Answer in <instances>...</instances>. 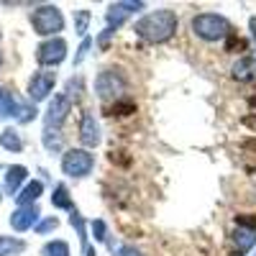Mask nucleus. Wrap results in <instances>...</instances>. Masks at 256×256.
Returning a JSON list of instances; mask_svg holds the SVG:
<instances>
[{"label": "nucleus", "instance_id": "obj_1", "mask_svg": "<svg viewBox=\"0 0 256 256\" xmlns=\"http://www.w3.org/2000/svg\"><path fill=\"white\" fill-rule=\"evenodd\" d=\"M134 31L144 41H148V44H164V41H169L177 31V13L169 10V8L146 13L141 20H136Z\"/></svg>", "mask_w": 256, "mask_h": 256}, {"label": "nucleus", "instance_id": "obj_2", "mask_svg": "<svg viewBox=\"0 0 256 256\" xmlns=\"http://www.w3.org/2000/svg\"><path fill=\"white\" fill-rule=\"evenodd\" d=\"M192 31L205 41H223L230 34V24L218 13H200L192 18Z\"/></svg>", "mask_w": 256, "mask_h": 256}, {"label": "nucleus", "instance_id": "obj_3", "mask_svg": "<svg viewBox=\"0 0 256 256\" xmlns=\"http://www.w3.org/2000/svg\"><path fill=\"white\" fill-rule=\"evenodd\" d=\"M31 26L38 36H52L64 28V16L56 6H41L31 13Z\"/></svg>", "mask_w": 256, "mask_h": 256}, {"label": "nucleus", "instance_id": "obj_4", "mask_svg": "<svg viewBox=\"0 0 256 256\" xmlns=\"http://www.w3.org/2000/svg\"><path fill=\"white\" fill-rule=\"evenodd\" d=\"M95 166V156L88 148H70L67 154L62 156V172L67 177H88Z\"/></svg>", "mask_w": 256, "mask_h": 256}, {"label": "nucleus", "instance_id": "obj_5", "mask_svg": "<svg viewBox=\"0 0 256 256\" xmlns=\"http://www.w3.org/2000/svg\"><path fill=\"white\" fill-rule=\"evenodd\" d=\"M126 90H128V82L116 70H102L95 80V92H98L100 100H113V98L118 100Z\"/></svg>", "mask_w": 256, "mask_h": 256}, {"label": "nucleus", "instance_id": "obj_6", "mask_svg": "<svg viewBox=\"0 0 256 256\" xmlns=\"http://www.w3.org/2000/svg\"><path fill=\"white\" fill-rule=\"evenodd\" d=\"M0 116L16 118V120H20V123H31V120L36 118V108L26 105L24 100H18L10 90L0 88Z\"/></svg>", "mask_w": 256, "mask_h": 256}, {"label": "nucleus", "instance_id": "obj_7", "mask_svg": "<svg viewBox=\"0 0 256 256\" xmlns=\"http://www.w3.org/2000/svg\"><path fill=\"white\" fill-rule=\"evenodd\" d=\"M64 56H67V41L59 38V36L44 41V44L36 49V59H38V64H46V67H56V64L64 62Z\"/></svg>", "mask_w": 256, "mask_h": 256}, {"label": "nucleus", "instance_id": "obj_8", "mask_svg": "<svg viewBox=\"0 0 256 256\" xmlns=\"http://www.w3.org/2000/svg\"><path fill=\"white\" fill-rule=\"evenodd\" d=\"M54 82H56V72H49V70H41L31 77L28 82V98L34 102H41V100H46L52 88H54Z\"/></svg>", "mask_w": 256, "mask_h": 256}, {"label": "nucleus", "instance_id": "obj_9", "mask_svg": "<svg viewBox=\"0 0 256 256\" xmlns=\"http://www.w3.org/2000/svg\"><path fill=\"white\" fill-rule=\"evenodd\" d=\"M70 108H72V100L67 95H56L49 102V110H46V118H44V128H54V131H59V126L67 120Z\"/></svg>", "mask_w": 256, "mask_h": 256}, {"label": "nucleus", "instance_id": "obj_10", "mask_svg": "<svg viewBox=\"0 0 256 256\" xmlns=\"http://www.w3.org/2000/svg\"><path fill=\"white\" fill-rule=\"evenodd\" d=\"M144 8V3H113L110 8H108V28L105 31H110V34H116L120 26H123V20L131 16V13H136V10H141Z\"/></svg>", "mask_w": 256, "mask_h": 256}, {"label": "nucleus", "instance_id": "obj_11", "mask_svg": "<svg viewBox=\"0 0 256 256\" xmlns=\"http://www.w3.org/2000/svg\"><path fill=\"white\" fill-rule=\"evenodd\" d=\"M80 141L88 148H95L100 144V126H98L95 116L88 110L82 113V120H80Z\"/></svg>", "mask_w": 256, "mask_h": 256}, {"label": "nucleus", "instance_id": "obj_12", "mask_svg": "<svg viewBox=\"0 0 256 256\" xmlns=\"http://www.w3.org/2000/svg\"><path fill=\"white\" fill-rule=\"evenodd\" d=\"M38 220V208L36 205H26V208H18L13 216H10V226L16 230H28L34 228Z\"/></svg>", "mask_w": 256, "mask_h": 256}, {"label": "nucleus", "instance_id": "obj_13", "mask_svg": "<svg viewBox=\"0 0 256 256\" xmlns=\"http://www.w3.org/2000/svg\"><path fill=\"white\" fill-rule=\"evenodd\" d=\"M233 244H236V256L246 254V251L256 244V226L238 223V228L233 230Z\"/></svg>", "mask_w": 256, "mask_h": 256}, {"label": "nucleus", "instance_id": "obj_14", "mask_svg": "<svg viewBox=\"0 0 256 256\" xmlns=\"http://www.w3.org/2000/svg\"><path fill=\"white\" fill-rule=\"evenodd\" d=\"M26 177H28V169L26 166H20V164L8 166V174H6V192H8V195H16L18 187L26 182Z\"/></svg>", "mask_w": 256, "mask_h": 256}, {"label": "nucleus", "instance_id": "obj_15", "mask_svg": "<svg viewBox=\"0 0 256 256\" xmlns=\"http://www.w3.org/2000/svg\"><path fill=\"white\" fill-rule=\"evenodd\" d=\"M233 80H238V82H251V80H256V62H254L251 56L238 59L236 64H233Z\"/></svg>", "mask_w": 256, "mask_h": 256}, {"label": "nucleus", "instance_id": "obj_16", "mask_svg": "<svg viewBox=\"0 0 256 256\" xmlns=\"http://www.w3.org/2000/svg\"><path fill=\"white\" fill-rule=\"evenodd\" d=\"M41 192H44V184H41L38 180L28 182L24 190H20V195H18V205L20 208H26V205H34L38 198H41Z\"/></svg>", "mask_w": 256, "mask_h": 256}, {"label": "nucleus", "instance_id": "obj_17", "mask_svg": "<svg viewBox=\"0 0 256 256\" xmlns=\"http://www.w3.org/2000/svg\"><path fill=\"white\" fill-rule=\"evenodd\" d=\"M52 205H54V208H62V210H74V205H72V198H70V190L64 187V184H56V187H54Z\"/></svg>", "mask_w": 256, "mask_h": 256}, {"label": "nucleus", "instance_id": "obj_18", "mask_svg": "<svg viewBox=\"0 0 256 256\" xmlns=\"http://www.w3.org/2000/svg\"><path fill=\"white\" fill-rule=\"evenodd\" d=\"M0 146L8 148V152H20V148H24V141H20L18 131H13V128H6V131L0 134Z\"/></svg>", "mask_w": 256, "mask_h": 256}, {"label": "nucleus", "instance_id": "obj_19", "mask_svg": "<svg viewBox=\"0 0 256 256\" xmlns=\"http://www.w3.org/2000/svg\"><path fill=\"white\" fill-rule=\"evenodd\" d=\"M26 248V244L20 238H10V236H0V256H13Z\"/></svg>", "mask_w": 256, "mask_h": 256}, {"label": "nucleus", "instance_id": "obj_20", "mask_svg": "<svg viewBox=\"0 0 256 256\" xmlns=\"http://www.w3.org/2000/svg\"><path fill=\"white\" fill-rule=\"evenodd\" d=\"M44 146L49 152H59L62 148V134L54 131V128H44Z\"/></svg>", "mask_w": 256, "mask_h": 256}, {"label": "nucleus", "instance_id": "obj_21", "mask_svg": "<svg viewBox=\"0 0 256 256\" xmlns=\"http://www.w3.org/2000/svg\"><path fill=\"white\" fill-rule=\"evenodd\" d=\"M44 256H70V246L64 241H49L44 246Z\"/></svg>", "mask_w": 256, "mask_h": 256}, {"label": "nucleus", "instance_id": "obj_22", "mask_svg": "<svg viewBox=\"0 0 256 256\" xmlns=\"http://www.w3.org/2000/svg\"><path fill=\"white\" fill-rule=\"evenodd\" d=\"M88 20H90V10H80V13H77V20H74L77 34H84V31H88Z\"/></svg>", "mask_w": 256, "mask_h": 256}, {"label": "nucleus", "instance_id": "obj_23", "mask_svg": "<svg viewBox=\"0 0 256 256\" xmlns=\"http://www.w3.org/2000/svg\"><path fill=\"white\" fill-rule=\"evenodd\" d=\"M56 226H59V220H56V218H46V220L36 223V233H49V230H54Z\"/></svg>", "mask_w": 256, "mask_h": 256}, {"label": "nucleus", "instance_id": "obj_24", "mask_svg": "<svg viewBox=\"0 0 256 256\" xmlns=\"http://www.w3.org/2000/svg\"><path fill=\"white\" fill-rule=\"evenodd\" d=\"M92 233L98 241H105V223L102 220H92Z\"/></svg>", "mask_w": 256, "mask_h": 256}, {"label": "nucleus", "instance_id": "obj_25", "mask_svg": "<svg viewBox=\"0 0 256 256\" xmlns=\"http://www.w3.org/2000/svg\"><path fill=\"white\" fill-rule=\"evenodd\" d=\"M88 49H90V38H84V41H82V46H80V54L74 56V64H80V62L84 59V54H88Z\"/></svg>", "mask_w": 256, "mask_h": 256}, {"label": "nucleus", "instance_id": "obj_26", "mask_svg": "<svg viewBox=\"0 0 256 256\" xmlns=\"http://www.w3.org/2000/svg\"><path fill=\"white\" fill-rule=\"evenodd\" d=\"M116 256H141V254H138V251H136L134 246H123V248H120V251H118Z\"/></svg>", "mask_w": 256, "mask_h": 256}, {"label": "nucleus", "instance_id": "obj_27", "mask_svg": "<svg viewBox=\"0 0 256 256\" xmlns=\"http://www.w3.org/2000/svg\"><path fill=\"white\" fill-rule=\"evenodd\" d=\"M251 31H254V41H256V18H251Z\"/></svg>", "mask_w": 256, "mask_h": 256}, {"label": "nucleus", "instance_id": "obj_28", "mask_svg": "<svg viewBox=\"0 0 256 256\" xmlns=\"http://www.w3.org/2000/svg\"><path fill=\"white\" fill-rule=\"evenodd\" d=\"M0 64H3V56H0Z\"/></svg>", "mask_w": 256, "mask_h": 256}, {"label": "nucleus", "instance_id": "obj_29", "mask_svg": "<svg viewBox=\"0 0 256 256\" xmlns=\"http://www.w3.org/2000/svg\"><path fill=\"white\" fill-rule=\"evenodd\" d=\"M0 198H3V195H0Z\"/></svg>", "mask_w": 256, "mask_h": 256}]
</instances>
